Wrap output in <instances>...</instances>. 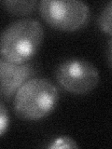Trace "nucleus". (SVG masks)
I'll return each mask as SVG.
<instances>
[{
  "instance_id": "nucleus-1",
  "label": "nucleus",
  "mask_w": 112,
  "mask_h": 149,
  "mask_svg": "<svg viewBox=\"0 0 112 149\" xmlns=\"http://www.w3.org/2000/svg\"><path fill=\"white\" fill-rule=\"evenodd\" d=\"M43 40L44 29L39 21L33 18L14 21L0 35V56L16 64L30 62Z\"/></svg>"
},
{
  "instance_id": "nucleus-8",
  "label": "nucleus",
  "mask_w": 112,
  "mask_h": 149,
  "mask_svg": "<svg viewBox=\"0 0 112 149\" xmlns=\"http://www.w3.org/2000/svg\"><path fill=\"white\" fill-rule=\"evenodd\" d=\"M79 146L75 140L70 137L62 136L53 140L49 146L48 148L50 149H64V148H78Z\"/></svg>"
},
{
  "instance_id": "nucleus-9",
  "label": "nucleus",
  "mask_w": 112,
  "mask_h": 149,
  "mask_svg": "<svg viewBox=\"0 0 112 149\" xmlns=\"http://www.w3.org/2000/svg\"><path fill=\"white\" fill-rule=\"evenodd\" d=\"M10 116L5 104L0 101V137L6 133L9 127Z\"/></svg>"
},
{
  "instance_id": "nucleus-7",
  "label": "nucleus",
  "mask_w": 112,
  "mask_h": 149,
  "mask_svg": "<svg viewBox=\"0 0 112 149\" xmlns=\"http://www.w3.org/2000/svg\"><path fill=\"white\" fill-rule=\"evenodd\" d=\"M111 15H112V2L109 1L106 6L103 8L100 16L98 18V27L99 29L105 33V34L111 36L112 34V22H111Z\"/></svg>"
},
{
  "instance_id": "nucleus-4",
  "label": "nucleus",
  "mask_w": 112,
  "mask_h": 149,
  "mask_svg": "<svg viewBox=\"0 0 112 149\" xmlns=\"http://www.w3.org/2000/svg\"><path fill=\"white\" fill-rule=\"evenodd\" d=\"M55 78L65 91L82 95L92 91L100 80L98 69L87 60L70 58L63 61L55 70Z\"/></svg>"
},
{
  "instance_id": "nucleus-3",
  "label": "nucleus",
  "mask_w": 112,
  "mask_h": 149,
  "mask_svg": "<svg viewBox=\"0 0 112 149\" xmlns=\"http://www.w3.org/2000/svg\"><path fill=\"white\" fill-rule=\"evenodd\" d=\"M39 13L47 24L63 32H76L90 19V8L78 0H42Z\"/></svg>"
},
{
  "instance_id": "nucleus-2",
  "label": "nucleus",
  "mask_w": 112,
  "mask_h": 149,
  "mask_svg": "<svg viewBox=\"0 0 112 149\" xmlns=\"http://www.w3.org/2000/svg\"><path fill=\"white\" fill-rule=\"evenodd\" d=\"M58 88L44 77H33L19 88L13 98V109L20 118L36 121L50 115L59 102Z\"/></svg>"
},
{
  "instance_id": "nucleus-5",
  "label": "nucleus",
  "mask_w": 112,
  "mask_h": 149,
  "mask_svg": "<svg viewBox=\"0 0 112 149\" xmlns=\"http://www.w3.org/2000/svg\"><path fill=\"white\" fill-rule=\"evenodd\" d=\"M36 74V66L31 62L16 64L0 58V96L7 102L13 100L19 88Z\"/></svg>"
},
{
  "instance_id": "nucleus-6",
  "label": "nucleus",
  "mask_w": 112,
  "mask_h": 149,
  "mask_svg": "<svg viewBox=\"0 0 112 149\" xmlns=\"http://www.w3.org/2000/svg\"><path fill=\"white\" fill-rule=\"evenodd\" d=\"M3 7L6 10L14 16H28L34 12L38 7V2L36 0L30 1H18V0H5Z\"/></svg>"
},
{
  "instance_id": "nucleus-10",
  "label": "nucleus",
  "mask_w": 112,
  "mask_h": 149,
  "mask_svg": "<svg viewBox=\"0 0 112 149\" xmlns=\"http://www.w3.org/2000/svg\"><path fill=\"white\" fill-rule=\"evenodd\" d=\"M107 55H108V58H107V61H108V66L111 67V39H109V42H108V49H107Z\"/></svg>"
}]
</instances>
